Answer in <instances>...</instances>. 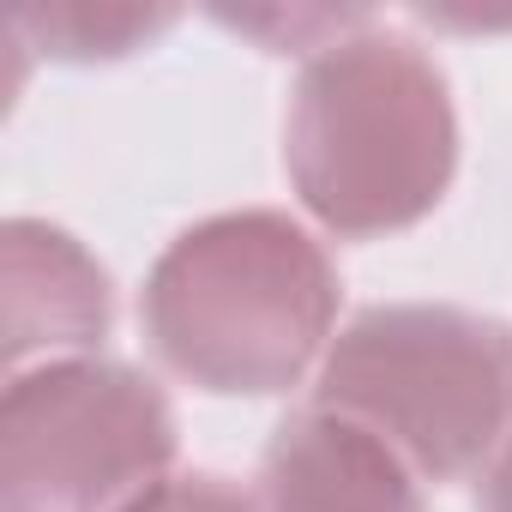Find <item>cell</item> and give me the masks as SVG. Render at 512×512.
<instances>
[{
  "instance_id": "cell-7",
  "label": "cell",
  "mask_w": 512,
  "mask_h": 512,
  "mask_svg": "<svg viewBox=\"0 0 512 512\" xmlns=\"http://www.w3.org/2000/svg\"><path fill=\"white\" fill-rule=\"evenodd\" d=\"M181 7L163 0H37L7 19L13 37H25L37 55L67 61V67H97V61H127L175 31Z\"/></svg>"
},
{
  "instance_id": "cell-10",
  "label": "cell",
  "mask_w": 512,
  "mask_h": 512,
  "mask_svg": "<svg viewBox=\"0 0 512 512\" xmlns=\"http://www.w3.org/2000/svg\"><path fill=\"white\" fill-rule=\"evenodd\" d=\"M476 512H512V440L494 452V464L482 470V494H476Z\"/></svg>"
},
{
  "instance_id": "cell-2",
  "label": "cell",
  "mask_w": 512,
  "mask_h": 512,
  "mask_svg": "<svg viewBox=\"0 0 512 512\" xmlns=\"http://www.w3.org/2000/svg\"><path fill=\"white\" fill-rule=\"evenodd\" d=\"M284 175L338 241L434 217L458 175V109L434 55L380 19L308 55L284 115Z\"/></svg>"
},
{
  "instance_id": "cell-6",
  "label": "cell",
  "mask_w": 512,
  "mask_h": 512,
  "mask_svg": "<svg viewBox=\"0 0 512 512\" xmlns=\"http://www.w3.org/2000/svg\"><path fill=\"white\" fill-rule=\"evenodd\" d=\"M0 272H7V368L31 356H97L115 320L109 272L85 253L79 235L43 217H13L0 229Z\"/></svg>"
},
{
  "instance_id": "cell-3",
  "label": "cell",
  "mask_w": 512,
  "mask_h": 512,
  "mask_svg": "<svg viewBox=\"0 0 512 512\" xmlns=\"http://www.w3.org/2000/svg\"><path fill=\"white\" fill-rule=\"evenodd\" d=\"M314 404L380 434L422 482H464L512 440V326L452 302H374L338 326Z\"/></svg>"
},
{
  "instance_id": "cell-5",
  "label": "cell",
  "mask_w": 512,
  "mask_h": 512,
  "mask_svg": "<svg viewBox=\"0 0 512 512\" xmlns=\"http://www.w3.org/2000/svg\"><path fill=\"white\" fill-rule=\"evenodd\" d=\"M260 512H428L422 476L362 422L308 404L260 458Z\"/></svg>"
},
{
  "instance_id": "cell-4",
  "label": "cell",
  "mask_w": 512,
  "mask_h": 512,
  "mask_svg": "<svg viewBox=\"0 0 512 512\" xmlns=\"http://www.w3.org/2000/svg\"><path fill=\"white\" fill-rule=\"evenodd\" d=\"M169 464L175 410L127 362L61 356L0 392V512H121Z\"/></svg>"
},
{
  "instance_id": "cell-8",
  "label": "cell",
  "mask_w": 512,
  "mask_h": 512,
  "mask_svg": "<svg viewBox=\"0 0 512 512\" xmlns=\"http://www.w3.org/2000/svg\"><path fill=\"white\" fill-rule=\"evenodd\" d=\"M217 25H229V31H241V37H253V43H266L272 55H320V49H332L338 37H350V31H362V25H374V13H338V7H241V13H229V7H217L211 13Z\"/></svg>"
},
{
  "instance_id": "cell-9",
  "label": "cell",
  "mask_w": 512,
  "mask_h": 512,
  "mask_svg": "<svg viewBox=\"0 0 512 512\" xmlns=\"http://www.w3.org/2000/svg\"><path fill=\"white\" fill-rule=\"evenodd\" d=\"M121 512H260V500H253L247 488H235L229 476L187 470V476H163L157 488H145Z\"/></svg>"
},
{
  "instance_id": "cell-1",
  "label": "cell",
  "mask_w": 512,
  "mask_h": 512,
  "mask_svg": "<svg viewBox=\"0 0 512 512\" xmlns=\"http://www.w3.org/2000/svg\"><path fill=\"white\" fill-rule=\"evenodd\" d=\"M139 326L175 380L211 398H278L338 338V266L290 211H217L157 253Z\"/></svg>"
}]
</instances>
